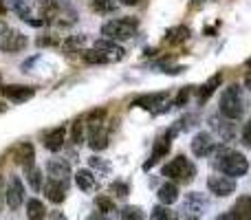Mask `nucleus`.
Segmentation results:
<instances>
[{
	"label": "nucleus",
	"mask_w": 251,
	"mask_h": 220,
	"mask_svg": "<svg viewBox=\"0 0 251 220\" xmlns=\"http://www.w3.org/2000/svg\"><path fill=\"white\" fill-rule=\"evenodd\" d=\"M82 134H84V123H82V119H79L77 123L73 125V141L75 143H82Z\"/></svg>",
	"instance_id": "e433bc0d"
},
{
	"label": "nucleus",
	"mask_w": 251,
	"mask_h": 220,
	"mask_svg": "<svg viewBox=\"0 0 251 220\" xmlns=\"http://www.w3.org/2000/svg\"><path fill=\"white\" fill-rule=\"evenodd\" d=\"M231 212L238 220H251V196H240Z\"/></svg>",
	"instance_id": "5701e85b"
},
{
	"label": "nucleus",
	"mask_w": 251,
	"mask_h": 220,
	"mask_svg": "<svg viewBox=\"0 0 251 220\" xmlns=\"http://www.w3.org/2000/svg\"><path fill=\"white\" fill-rule=\"evenodd\" d=\"M156 196H159V203L161 205H168V207L172 203H176V198H178L176 183H165V185H161L159 192H156Z\"/></svg>",
	"instance_id": "412c9836"
},
{
	"label": "nucleus",
	"mask_w": 251,
	"mask_h": 220,
	"mask_svg": "<svg viewBox=\"0 0 251 220\" xmlns=\"http://www.w3.org/2000/svg\"><path fill=\"white\" fill-rule=\"evenodd\" d=\"M88 163H91V168L101 170V172H108V170H110V165H108V163H104L101 159H97V156H91V159H88Z\"/></svg>",
	"instance_id": "c9c22d12"
},
{
	"label": "nucleus",
	"mask_w": 251,
	"mask_h": 220,
	"mask_svg": "<svg viewBox=\"0 0 251 220\" xmlns=\"http://www.w3.org/2000/svg\"><path fill=\"white\" fill-rule=\"evenodd\" d=\"M216 150V143H214V137L209 132H199L194 139H192V152L196 156H209Z\"/></svg>",
	"instance_id": "f8f14e48"
},
{
	"label": "nucleus",
	"mask_w": 251,
	"mask_h": 220,
	"mask_svg": "<svg viewBox=\"0 0 251 220\" xmlns=\"http://www.w3.org/2000/svg\"><path fill=\"white\" fill-rule=\"evenodd\" d=\"M245 112V101H243V93H240V86H229L223 91L221 95V115L227 117V119L236 121L240 119Z\"/></svg>",
	"instance_id": "7ed1b4c3"
},
{
	"label": "nucleus",
	"mask_w": 251,
	"mask_h": 220,
	"mask_svg": "<svg viewBox=\"0 0 251 220\" xmlns=\"http://www.w3.org/2000/svg\"><path fill=\"white\" fill-rule=\"evenodd\" d=\"M82 60L86 62V64H110L108 57H106L101 51H97V49H88V51H82Z\"/></svg>",
	"instance_id": "a878e982"
},
{
	"label": "nucleus",
	"mask_w": 251,
	"mask_h": 220,
	"mask_svg": "<svg viewBox=\"0 0 251 220\" xmlns=\"http://www.w3.org/2000/svg\"><path fill=\"white\" fill-rule=\"evenodd\" d=\"M245 84H247V86L251 88V75H249V77H247V82H245Z\"/></svg>",
	"instance_id": "c03bdc74"
},
{
	"label": "nucleus",
	"mask_w": 251,
	"mask_h": 220,
	"mask_svg": "<svg viewBox=\"0 0 251 220\" xmlns=\"http://www.w3.org/2000/svg\"><path fill=\"white\" fill-rule=\"evenodd\" d=\"M0 209H2V196H0Z\"/></svg>",
	"instance_id": "de8ad7c7"
},
{
	"label": "nucleus",
	"mask_w": 251,
	"mask_h": 220,
	"mask_svg": "<svg viewBox=\"0 0 251 220\" xmlns=\"http://www.w3.org/2000/svg\"><path fill=\"white\" fill-rule=\"evenodd\" d=\"M75 183H77V187L82 192H93L97 187V178L91 170H79V172L75 174Z\"/></svg>",
	"instance_id": "4be33fe9"
},
{
	"label": "nucleus",
	"mask_w": 251,
	"mask_h": 220,
	"mask_svg": "<svg viewBox=\"0 0 251 220\" xmlns=\"http://www.w3.org/2000/svg\"><path fill=\"white\" fill-rule=\"evenodd\" d=\"M47 172H49V178H53V181H64V183H69L71 165L66 163L64 159H51V161L47 163Z\"/></svg>",
	"instance_id": "dca6fc26"
},
{
	"label": "nucleus",
	"mask_w": 251,
	"mask_h": 220,
	"mask_svg": "<svg viewBox=\"0 0 251 220\" xmlns=\"http://www.w3.org/2000/svg\"><path fill=\"white\" fill-rule=\"evenodd\" d=\"M49 220H66V216L62 212H51L49 214Z\"/></svg>",
	"instance_id": "58836bf2"
},
{
	"label": "nucleus",
	"mask_w": 251,
	"mask_h": 220,
	"mask_svg": "<svg viewBox=\"0 0 251 220\" xmlns=\"http://www.w3.org/2000/svg\"><path fill=\"white\" fill-rule=\"evenodd\" d=\"M91 220H106V216H104V214H101V216H100V214H95V216H91Z\"/></svg>",
	"instance_id": "79ce46f5"
},
{
	"label": "nucleus",
	"mask_w": 251,
	"mask_h": 220,
	"mask_svg": "<svg viewBox=\"0 0 251 220\" xmlns=\"http://www.w3.org/2000/svg\"><path fill=\"white\" fill-rule=\"evenodd\" d=\"M247 66H249V69H251V57H249V60H247Z\"/></svg>",
	"instance_id": "49530a36"
},
{
	"label": "nucleus",
	"mask_w": 251,
	"mask_h": 220,
	"mask_svg": "<svg viewBox=\"0 0 251 220\" xmlns=\"http://www.w3.org/2000/svg\"><path fill=\"white\" fill-rule=\"evenodd\" d=\"M7 29H9V26L4 24V22H0V35H2V33H4V31H7Z\"/></svg>",
	"instance_id": "37998d69"
},
{
	"label": "nucleus",
	"mask_w": 251,
	"mask_h": 220,
	"mask_svg": "<svg viewBox=\"0 0 251 220\" xmlns=\"http://www.w3.org/2000/svg\"><path fill=\"white\" fill-rule=\"evenodd\" d=\"M216 220H238L234 216V212H227V214H223V216H218Z\"/></svg>",
	"instance_id": "ea45409f"
},
{
	"label": "nucleus",
	"mask_w": 251,
	"mask_h": 220,
	"mask_svg": "<svg viewBox=\"0 0 251 220\" xmlns=\"http://www.w3.org/2000/svg\"><path fill=\"white\" fill-rule=\"evenodd\" d=\"M214 168L221 170L225 176L234 178V176H245L249 170V161L245 154L240 152L231 150V147H225V146H218L214 150Z\"/></svg>",
	"instance_id": "f257e3e1"
},
{
	"label": "nucleus",
	"mask_w": 251,
	"mask_h": 220,
	"mask_svg": "<svg viewBox=\"0 0 251 220\" xmlns=\"http://www.w3.org/2000/svg\"><path fill=\"white\" fill-rule=\"evenodd\" d=\"M84 42H86V38H84V35H73V38L64 40L62 49H64V53H82V44Z\"/></svg>",
	"instance_id": "cd10ccee"
},
{
	"label": "nucleus",
	"mask_w": 251,
	"mask_h": 220,
	"mask_svg": "<svg viewBox=\"0 0 251 220\" xmlns=\"http://www.w3.org/2000/svg\"><path fill=\"white\" fill-rule=\"evenodd\" d=\"M207 187L214 196H229L236 192V183H234V178H229V176H209Z\"/></svg>",
	"instance_id": "9b49d317"
},
{
	"label": "nucleus",
	"mask_w": 251,
	"mask_h": 220,
	"mask_svg": "<svg viewBox=\"0 0 251 220\" xmlns=\"http://www.w3.org/2000/svg\"><path fill=\"white\" fill-rule=\"evenodd\" d=\"M9 7H11L13 13H18V16L25 22H29V24H33V26L44 24L42 20H35V16H33L35 7H38V0H9Z\"/></svg>",
	"instance_id": "6e6552de"
},
{
	"label": "nucleus",
	"mask_w": 251,
	"mask_h": 220,
	"mask_svg": "<svg viewBox=\"0 0 251 220\" xmlns=\"http://www.w3.org/2000/svg\"><path fill=\"white\" fill-rule=\"evenodd\" d=\"M95 205H97V209H100V214H104V216L110 212H115V203L108 198V196H97Z\"/></svg>",
	"instance_id": "2f4dec72"
},
{
	"label": "nucleus",
	"mask_w": 251,
	"mask_h": 220,
	"mask_svg": "<svg viewBox=\"0 0 251 220\" xmlns=\"http://www.w3.org/2000/svg\"><path fill=\"white\" fill-rule=\"evenodd\" d=\"M122 4H126V7H132V4H137L139 0H119Z\"/></svg>",
	"instance_id": "a19ab883"
},
{
	"label": "nucleus",
	"mask_w": 251,
	"mask_h": 220,
	"mask_svg": "<svg viewBox=\"0 0 251 220\" xmlns=\"http://www.w3.org/2000/svg\"><path fill=\"white\" fill-rule=\"evenodd\" d=\"M64 137H66V130L62 128V125H57L51 132H47V137H44V147H47L49 152H60L62 147H64Z\"/></svg>",
	"instance_id": "6ab92c4d"
},
{
	"label": "nucleus",
	"mask_w": 251,
	"mask_h": 220,
	"mask_svg": "<svg viewBox=\"0 0 251 220\" xmlns=\"http://www.w3.org/2000/svg\"><path fill=\"white\" fill-rule=\"evenodd\" d=\"M139 22L137 18H119V20H110L106 22L104 26H101V35H104L106 40H113V42H124V40H130L134 35V31H137Z\"/></svg>",
	"instance_id": "f03ea898"
},
{
	"label": "nucleus",
	"mask_w": 251,
	"mask_h": 220,
	"mask_svg": "<svg viewBox=\"0 0 251 220\" xmlns=\"http://www.w3.org/2000/svg\"><path fill=\"white\" fill-rule=\"evenodd\" d=\"M185 220H201V218H196V216H187Z\"/></svg>",
	"instance_id": "a18cd8bd"
},
{
	"label": "nucleus",
	"mask_w": 251,
	"mask_h": 220,
	"mask_svg": "<svg viewBox=\"0 0 251 220\" xmlns=\"http://www.w3.org/2000/svg\"><path fill=\"white\" fill-rule=\"evenodd\" d=\"M163 176L178 181V183H192L196 176V165L192 161H187L183 154H178L168 165H163Z\"/></svg>",
	"instance_id": "20e7f679"
},
{
	"label": "nucleus",
	"mask_w": 251,
	"mask_h": 220,
	"mask_svg": "<svg viewBox=\"0 0 251 220\" xmlns=\"http://www.w3.org/2000/svg\"><path fill=\"white\" fill-rule=\"evenodd\" d=\"M152 220H178V214L172 212V209L168 207V205H156V207H152Z\"/></svg>",
	"instance_id": "bb28decb"
},
{
	"label": "nucleus",
	"mask_w": 251,
	"mask_h": 220,
	"mask_svg": "<svg viewBox=\"0 0 251 220\" xmlns=\"http://www.w3.org/2000/svg\"><path fill=\"white\" fill-rule=\"evenodd\" d=\"M93 49H97V51H101L106 57H108V62L113 64V62H119V60H124V55H126V51L122 47H119L117 42H113V40H106V38H101V40H97L95 42V47Z\"/></svg>",
	"instance_id": "4468645a"
},
{
	"label": "nucleus",
	"mask_w": 251,
	"mask_h": 220,
	"mask_svg": "<svg viewBox=\"0 0 251 220\" xmlns=\"http://www.w3.org/2000/svg\"><path fill=\"white\" fill-rule=\"evenodd\" d=\"M190 38V29L187 26H172V29L165 33V42L168 44H181Z\"/></svg>",
	"instance_id": "393cba45"
},
{
	"label": "nucleus",
	"mask_w": 251,
	"mask_h": 220,
	"mask_svg": "<svg viewBox=\"0 0 251 220\" xmlns=\"http://www.w3.org/2000/svg\"><path fill=\"white\" fill-rule=\"evenodd\" d=\"M93 9L100 13H110L115 11V2L113 0H93Z\"/></svg>",
	"instance_id": "473e14b6"
},
{
	"label": "nucleus",
	"mask_w": 251,
	"mask_h": 220,
	"mask_svg": "<svg viewBox=\"0 0 251 220\" xmlns=\"http://www.w3.org/2000/svg\"><path fill=\"white\" fill-rule=\"evenodd\" d=\"M178 134V130H176V125H172V128H168L163 134H161L159 139L154 141V147H152V154H150V159L143 163V170H150L152 165H156L161 159H163L165 154H170V147H172V139Z\"/></svg>",
	"instance_id": "39448f33"
},
{
	"label": "nucleus",
	"mask_w": 251,
	"mask_h": 220,
	"mask_svg": "<svg viewBox=\"0 0 251 220\" xmlns=\"http://www.w3.org/2000/svg\"><path fill=\"white\" fill-rule=\"evenodd\" d=\"M207 205H209L207 200H205L201 194H196V192H194V194H190V196H187V203H185V207H187V209H194V212H199V209H205V207H207Z\"/></svg>",
	"instance_id": "7c9ffc66"
},
{
	"label": "nucleus",
	"mask_w": 251,
	"mask_h": 220,
	"mask_svg": "<svg viewBox=\"0 0 251 220\" xmlns=\"http://www.w3.org/2000/svg\"><path fill=\"white\" fill-rule=\"evenodd\" d=\"M66 190H69V183H64V181H53V178H49L47 185H44L47 198L51 200V203H55V205H60L62 200L66 198Z\"/></svg>",
	"instance_id": "f3484780"
},
{
	"label": "nucleus",
	"mask_w": 251,
	"mask_h": 220,
	"mask_svg": "<svg viewBox=\"0 0 251 220\" xmlns=\"http://www.w3.org/2000/svg\"><path fill=\"white\" fill-rule=\"evenodd\" d=\"M143 218H146V214H143L141 207L128 205V207H124L122 212H119V218L117 220H143Z\"/></svg>",
	"instance_id": "c85d7f7f"
},
{
	"label": "nucleus",
	"mask_w": 251,
	"mask_h": 220,
	"mask_svg": "<svg viewBox=\"0 0 251 220\" xmlns=\"http://www.w3.org/2000/svg\"><path fill=\"white\" fill-rule=\"evenodd\" d=\"M26 216H29V220H44V216H47V207H44L42 200L31 198L29 203H26Z\"/></svg>",
	"instance_id": "b1692460"
},
{
	"label": "nucleus",
	"mask_w": 251,
	"mask_h": 220,
	"mask_svg": "<svg viewBox=\"0 0 251 220\" xmlns=\"http://www.w3.org/2000/svg\"><path fill=\"white\" fill-rule=\"evenodd\" d=\"M209 123H212V130L223 137V141H231L236 137V125L231 123V119H221V115H212L209 117Z\"/></svg>",
	"instance_id": "ddd939ff"
},
{
	"label": "nucleus",
	"mask_w": 251,
	"mask_h": 220,
	"mask_svg": "<svg viewBox=\"0 0 251 220\" xmlns=\"http://www.w3.org/2000/svg\"><path fill=\"white\" fill-rule=\"evenodd\" d=\"M2 95L7 97L9 101H13V104H22V101H29L31 97L35 95V91L29 86H4Z\"/></svg>",
	"instance_id": "a211bd4d"
},
{
	"label": "nucleus",
	"mask_w": 251,
	"mask_h": 220,
	"mask_svg": "<svg viewBox=\"0 0 251 220\" xmlns=\"http://www.w3.org/2000/svg\"><path fill=\"white\" fill-rule=\"evenodd\" d=\"M4 200L11 209H18L22 203H25V187H22V181L18 176H11L7 183V192H4Z\"/></svg>",
	"instance_id": "9d476101"
},
{
	"label": "nucleus",
	"mask_w": 251,
	"mask_h": 220,
	"mask_svg": "<svg viewBox=\"0 0 251 220\" xmlns=\"http://www.w3.org/2000/svg\"><path fill=\"white\" fill-rule=\"evenodd\" d=\"M13 161L18 165H22L25 170L35 168V150L31 143H20V146L13 150Z\"/></svg>",
	"instance_id": "2eb2a0df"
},
{
	"label": "nucleus",
	"mask_w": 251,
	"mask_h": 220,
	"mask_svg": "<svg viewBox=\"0 0 251 220\" xmlns=\"http://www.w3.org/2000/svg\"><path fill=\"white\" fill-rule=\"evenodd\" d=\"M108 190H110V194H117V196H122V198H124V196H128V194H130L128 185H126L124 181H115V183H110Z\"/></svg>",
	"instance_id": "72a5a7b5"
},
{
	"label": "nucleus",
	"mask_w": 251,
	"mask_h": 220,
	"mask_svg": "<svg viewBox=\"0 0 251 220\" xmlns=\"http://www.w3.org/2000/svg\"><path fill=\"white\" fill-rule=\"evenodd\" d=\"M26 181H29V185H31V190L33 192L42 190V172H40L38 168L26 170Z\"/></svg>",
	"instance_id": "c756f323"
},
{
	"label": "nucleus",
	"mask_w": 251,
	"mask_h": 220,
	"mask_svg": "<svg viewBox=\"0 0 251 220\" xmlns=\"http://www.w3.org/2000/svg\"><path fill=\"white\" fill-rule=\"evenodd\" d=\"M243 143L251 147V119H249V123L245 125V130H243Z\"/></svg>",
	"instance_id": "4c0bfd02"
},
{
	"label": "nucleus",
	"mask_w": 251,
	"mask_h": 220,
	"mask_svg": "<svg viewBox=\"0 0 251 220\" xmlns=\"http://www.w3.org/2000/svg\"><path fill=\"white\" fill-rule=\"evenodd\" d=\"M2 110H4V106H2V104H0V112H2Z\"/></svg>",
	"instance_id": "09e8293b"
},
{
	"label": "nucleus",
	"mask_w": 251,
	"mask_h": 220,
	"mask_svg": "<svg viewBox=\"0 0 251 220\" xmlns=\"http://www.w3.org/2000/svg\"><path fill=\"white\" fill-rule=\"evenodd\" d=\"M221 82H223V73L212 75V77H209L207 82H205L203 86L199 88V104H205V101H207L209 97L214 95V91H216V88L221 86Z\"/></svg>",
	"instance_id": "aec40b11"
},
{
	"label": "nucleus",
	"mask_w": 251,
	"mask_h": 220,
	"mask_svg": "<svg viewBox=\"0 0 251 220\" xmlns=\"http://www.w3.org/2000/svg\"><path fill=\"white\" fill-rule=\"evenodd\" d=\"M26 47V35L20 33V31L7 29L2 35H0V51L4 53H18Z\"/></svg>",
	"instance_id": "1a4fd4ad"
},
{
	"label": "nucleus",
	"mask_w": 251,
	"mask_h": 220,
	"mask_svg": "<svg viewBox=\"0 0 251 220\" xmlns=\"http://www.w3.org/2000/svg\"><path fill=\"white\" fill-rule=\"evenodd\" d=\"M88 146H91V150H106L108 147V128H106V123L100 119H95V115H91V119H88Z\"/></svg>",
	"instance_id": "0eeeda50"
},
{
	"label": "nucleus",
	"mask_w": 251,
	"mask_h": 220,
	"mask_svg": "<svg viewBox=\"0 0 251 220\" xmlns=\"http://www.w3.org/2000/svg\"><path fill=\"white\" fill-rule=\"evenodd\" d=\"M170 93L168 91H161V93H148V95H141L132 101V106L143 110H150L152 115H161V112L170 110Z\"/></svg>",
	"instance_id": "423d86ee"
},
{
	"label": "nucleus",
	"mask_w": 251,
	"mask_h": 220,
	"mask_svg": "<svg viewBox=\"0 0 251 220\" xmlns=\"http://www.w3.org/2000/svg\"><path fill=\"white\" fill-rule=\"evenodd\" d=\"M190 95H192V88L190 86L181 88V91H178V95H176V99H174V106H178V108H181V106H185L187 101H190Z\"/></svg>",
	"instance_id": "f704fd0d"
}]
</instances>
